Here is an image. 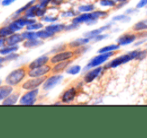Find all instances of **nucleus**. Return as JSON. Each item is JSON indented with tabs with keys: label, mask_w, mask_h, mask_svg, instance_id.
Returning <instances> with one entry per match:
<instances>
[{
	"label": "nucleus",
	"mask_w": 147,
	"mask_h": 138,
	"mask_svg": "<svg viewBox=\"0 0 147 138\" xmlns=\"http://www.w3.org/2000/svg\"><path fill=\"white\" fill-rule=\"evenodd\" d=\"M90 19H91L90 12H88V13H80V14H78L77 16L72 18L71 22H74V23L81 25V24H84V23L87 24L88 22L90 21Z\"/></svg>",
	"instance_id": "obj_21"
},
{
	"label": "nucleus",
	"mask_w": 147,
	"mask_h": 138,
	"mask_svg": "<svg viewBox=\"0 0 147 138\" xmlns=\"http://www.w3.org/2000/svg\"><path fill=\"white\" fill-rule=\"evenodd\" d=\"M146 39H147V38H142L141 40H138L136 43H134V46H135V47L140 46V45H141V44H143V43L145 42V41H146Z\"/></svg>",
	"instance_id": "obj_53"
},
{
	"label": "nucleus",
	"mask_w": 147,
	"mask_h": 138,
	"mask_svg": "<svg viewBox=\"0 0 147 138\" xmlns=\"http://www.w3.org/2000/svg\"><path fill=\"white\" fill-rule=\"evenodd\" d=\"M4 62H6V61H5V57L2 56V55H0V68H2V64H3Z\"/></svg>",
	"instance_id": "obj_55"
},
{
	"label": "nucleus",
	"mask_w": 147,
	"mask_h": 138,
	"mask_svg": "<svg viewBox=\"0 0 147 138\" xmlns=\"http://www.w3.org/2000/svg\"><path fill=\"white\" fill-rule=\"evenodd\" d=\"M79 13H88V12H92L95 10V5L93 3L89 4H83V5L78 6L77 8Z\"/></svg>",
	"instance_id": "obj_28"
},
{
	"label": "nucleus",
	"mask_w": 147,
	"mask_h": 138,
	"mask_svg": "<svg viewBox=\"0 0 147 138\" xmlns=\"http://www.w3.org/2000/svg\"><path fill=\"white\" fill-rule=\"evenodd\" d=\"M1 3H2V0H0V5H1Z\"/></svg>",
	"instance_id": "obj_57"
},
{
	"label": "nucleus",
	"mask_w": 147,
	"mask_h": 138,
	"mask_svg": "<svg viewBox=\"0 0 147 138\" xmlns=\"http://www.w3.org/2000/svg\"><path fill=\"white\" fill-rule=\"evenodd\" d=\"M46 76H42V77H29V79L26 80L22 84V89L23 90H32L35 88H39L40 86L43 85Z\"/></svg>",
	"instance_id": "obj_7"
},
{
	"label": "nucleus",
	"mask_w": 147,
	"mask_h": 138,
	"mask_svg": "<svg viewBox=\"0 0 147 138\" xmlns=\"http://www.w3.org/2000/svg\"><path fill=\"white\" fill-rule=\"evenodd\" d=\"M120 45L118 43H113V44H109V45H106V46L102 47L98 50L97 53H107V52H115V51L119 50L120 48Z\"/></svg>",
	"instance_id": "obj_25"
},
{
	"label": "nucleus",
	"mask_w": 147,
	"mask_h": 138,
	"mask_svg": "<svg viewBox=\"0 0 147 138\" xmlns=\"http://www.w3.org/2000/svg\"><path fill=\"white\" fill-rule=\"evenodd\" d=\"M131 20L130 16H128L127 14H119V15H116L112 18L113 22H128Z\"/></svg>",
	"instance_id": "obj_36"
},
{
	"label": "nucleus",
	"mask_w": 147,
	"mask_h": 138,
	"mask_svg": "<svg viewBox=\"0 0 147 138\" xmlns=\"http://www.w3.org/2000/svg\"><path fill=\"white\" fill-rule=\"evenodd\" d=\"M104 69L102 66L94 67V68H91L85 71V74L83 76V80L85 83H91L93 82L97 77L100 76V74L102 73V70Z\"/></svg>",
	"instance_id": "obj_11"
},
{
	"label": "nucleus",
	"mask_w": 147,
	"mask_h": 138,
	"mask_svg": "<svg viewBox=\"0 0 147 138\" xmlns=\"http://www.w3.org/2000/svg\"><path fill=\"white\" fill-rule=\"evenodd\" d=\"M147 7V0H139V2L136 5V8L138 9H141V8Z\"/></svg>",
	"instance_id": "obj_47"
},
{
	"label": "nucleus",
	"mask_w": 147,
	"mask_h": 138,
	"mask_svg": "<svg viewBox=\"0 0 147 138\" xmlns=\"http://www.w3.org/2000/svg\"><path fill=\"white\" fill-rule=\"evenodd\" d=\"M22 36H23L24 40H31V39L37 38V33L36 31H33V30H24L21 32Z\"/></svg>",
	"instance_id": "obj_32"
},
{
	"label": "nucleus",
	"mask_w": 147,
	"mask_h": 138,
	"mask_svg": "<svg viewBox=\"0 0 147 138\" xmlns=\"http://www.w3.org/2000/svg\"><path fill=\"white\" fill-rule=\"evenodd\" d=\"M127 3H128V1H125V2H117V4H116V9H120V8L124 7V6H125Z\"/></svg>",
	"instance_id": "obj_51"
},
{
	"label": "nucleus",
	"mask_w": 147,
	"mask_h": 138,
	"mask_svg": "<svg viewBox=\"0 0 147 138\" xmlns=\"http://www.w3.org/2000/svg\"><path fill=\"white\" fill-rule=\"evenodd\" d=\"M79 24H76L74 23V22H71L70 24H68V25L65 26V31H72V30H76L79 28Z\"/></svg>",
	"instance_id": "obj_44"
},
{
	"label": "nucleus",
	"mask_w": 147,
	"mask_h": 138,
	"mask_svg": "<svg viewBox=\"0 0 147 138\" xmlns=\"http://www.w3.org/2000/svg\"><path fill=\"white\" fill-rule=\"evenodd\" d=\"M51 70H52V66L46 64L38 68L29 69L27 72V76L28 77H42V76H46L49 72H51Z\"/></svg>",
	"instance_id": "obj_10"
},
{
	"label": "nucleus",
	"mask_w": 147,
	"mask_h": 138,
	"mask_svg": "<svg viewBox=\"0 0 147 138\" xmlns=\"http://www.w3.org/2000/svg\"><path fill=\"white\" fill-rule=\"evenodd\" d=\"M62 3H63V0H52L51 5L54 6V7H58V6L61 5Z\"/></svg>",
	"instance_id": "obj_49"
},
{
	"label": "nucleus",
	"mask_w": 147,
	"mask_h": 138,
	"mask_svg": "<svg viewBox=\"0 0 147 138\" xmlns=\"http://www.w3.org/2000/svg\"><path fill=\"white\" fill-rule=\"evenodd\" d=\"M77 93H78V89L76 87H74V86H72V87L67 88V89L62 93L61 97H60V100H61L62 103L69 104L75 100L76 96H77Z\"/></svg>",
	"instance_id": "obj_8"
},
{
	"label": "nucleus",
	"mask_w": 147,
	"mask_h": 138,
	"mask_svg": "<svg viewBox=\"0 0 147 138\" xmlns=\"http://www.w3.org/2000/svg\"><path fill=\"white\" fill-rule=\"evenodd\" d=\"M139 51H140V49H136V50H132V51H129V52H128V54L130 55L132 60H137Z\"/></svg>",
	"instance_id": "obj_45"
},
{
	"label": "nucleus",
	"mask_w": 147,
	"mask_h": 138,
	"mask_svg": "<svg viewBox=\"0 0 147 138\" xmlns=\"http://www.w3.org/2000/svg\"><path fill=\"white\" fill-rule=\"evenodd\" d=\"M116 4H117L116 0H100L99 1V5L106 8L116 7Z\"/></svg>",
	"instance_id": "obj_35"
},
{
	"label": "nucleus",
	"mask_w": 147,
	"mask_h": 138,
	"mask_svg": "<svg viewBox=\"0 0 147 138\" xmlns=\"http://www.w3.org/2000/svg\"><path fill=\"white\" fill-rule=\"evenodd\" d=\"M37 3L42 7H49V5H51L52 0H38Z\"/></svg>",
	"instance_id": "obj_46"
},
{
	"label": "nucleus",
	"mask_w": 147,
	"mask_h": 138,
	"mask_svg": "<svg viewBox=\"0 0 147 138\" xmlns=\"http://www.w3.org/2000/svg\"><path fill=\"white\" fill-rule=\"evenodd\" d=\"M65 71L68 75H77V74H79L80 72L82 71V68H81L80 65L75 64V65H71V66H69L67 69L65 70Z\"/></svg>",
	"instance_id": "obj_31"
},
{
	"label": "nucleus",
	"mask_w": 147,
	"mask_h": 138,
	"mask_svg": "<svg viewBox=\"0 0 147 138\" xmlns=\"http://www.w3.org/2000/svg\"><path fill=\"white\" fill-rule=\"evenodd\" d=\"M26 29L27 30H33V31H38V30L42 29L44 28V25H43L42 22H38V21H35L33 23L29 24V25L26 26Z\"/></svg>",
	"instance_id": "obj_33"
},
{
	"label": "nucleus",
	"mask_w": 147,
	"mask_h": 138,
	"mask_svg": "<svg viewBox=\"0 0 147 138\" xmlns=\"http://www.w3.org/2000/svg\"><path fill=\"white\" fill-rule=\"evenodd\" d=\"M6 45V40L5 38H3V37L0 36V49L2 48V47H4Z\"/></svg>",
	"instance_id": "obj_54"
},
{
	"label": "nucleus",
	"mask_w": 147,
	"mask_h": 138,
	"mask_svg": "<svg viewBox=\"0 0 147 138\" xmlns=\"http://www.w3.org/2000/svg\"><path fill=\"white\" fill-rule=\"evenodd\" d=\"M117 2H125V1H128V0H116Z\"/></svg>",
	"instance_id": "obj_56"
},
{
	"label": "nucleus",
	"mask_w": 147,
	"mask_h": 138,
	"mask_svg": "<svg viewBox=\"0 0 147 138\" xmlns=\"http://www.w3.org/2000/svg\"><path fill=\"white\" fill-rule=\"evenodd\" d=\"M132 29L135 32H141L147 30V22L146 20H141V21H138L132 26Z\"/></svg>",
	"instance_id": "obj_27"
},
{
	"label": "nucleus",
	"mask_w": 147,
	"mask_h": 138,
	"mask_svg": "<svg viewBox=\"0 0 147 138\" xmlns=\"http://www.w3.org/2000/svg\"><path fill=\"white\" fill-rule=\"evenodd\" d=\"M37 33V38L42 39V40H45V39H50L52 37H54V34L49 32L48 30H46L45 28H42V29L36 31Z\"/></svg>",
	"instance_id": "obj_26"
},
{
	"label": "nucleus",
	"mask_w": 147,
	"mask_h": 138,
	"mask_svg": "<svg viewBox=\"0 0 147 138\" xmlns=\"http://www.w3.org/2000/svg\"><path fill=\"white\" fill-rule=\"evenodd\" d=\"M8 25H9L10 29L12 30V32H13V33H14V32H20V31H22V29H23V28H22L19 24L16 23L13 19H12V21H10L9 23H8Z\"/></svg>",
	"instance_id": "obj_39"
},
{
	"label": "nucleus",
	"mask_w": 147,
	"mask_h": 138,
	"mask_svg": "<svg viewBox=\"0 0 147 138\" xmlns=\"http://www.w3.org/2000/svg\"><path fill=\"white\" fill-rule=\"evenodd\" d=\"M137 37H138V39L147 38V30H145V31H141V32H137Z\"/></svg>",
	"instance_id": "obj_50"
},
{
	"label": "nucleus",
	"mask_w": 147,
	"mask_h": 138,
	"mask_svg": "<svg viewBox=\"0 0 147 138\" xmlns=\"http://www.w3.org/2000/svg\"><path fill=\"white\" fill-rule=\"evenodd\" d=\"M7 45H19L20 43L24 42V38L20 32H14L11 35L5 38Z\"/></svg>",
	"instance_id": "obj_14"
},
{
	"label": "nucleus",
	"mask_w": 147,
	"mask_h": 138,
	"mask_svg": "<svg viewBox=\"0 0 147 138\" xmlns=\"http://www.w3.org/2000/svg\"><path fill=\"white\" fill-rule=\"evenodd\" d=\"M88 50H89V46L87 44V45H84V46L78 47V48L74 49L73 51H74V53H75V56H79V55H82L85 52H87Z\"/></svg>",
	"instance_id": "obj_41"
},
{
	"label": "nucleus",
	"mask_w": 147,
	"mask_h": 138,
	"mask_svg": "<svg viewBox=\"0 0 147 138\" xmlns=\"http://www.w3.org/2000/svg\"><path fill=\"white\" fill-rule=\"evenodd\" d=\"M132 61L131 57L128 53L126 54H122V55H119V56L115 57V58L111 59L107 64H105V66L103 67L104 69H111V68H116V67L120 66L122 64H126V63L130 62Z\"/></svg>",
	"instance_id": "obj_5"
},
{
	"label": "nucleus",
	"mask_w": 147,
	"mask_h": 138,
	"mask_svg": "<svg viewBox=\"0 0 147 138\" xmlns=\"http://www.w3.org/2000/svg\"><path fill=\"white\" fill-rule=\"evenodd\" d=\"M111 25H112V23H107L106 25L102 26V27H99V28H96V29L90 30V31H88V32H85V33L83 34V36L87 37V38H89L90 40H92L93 37H95L96 35L101 34V33H103L104 31H107V30L110 29Z\"/></svg>",
	"instance_id": "obj_15"
},
{
	"label": "nucleus",
	"mask_w": 147,
	"mask_h": 138,
	"mask_svg": "<svg viewBox=\"0 0 147 138\" xmlns=\"http://www.w3.org/2000/svg\"><path fill=\"white\" fill-rule=\"evenodd\" d=\"M65 26L66 24L64 23H58V22H55V23H51V24H48V25L45 26V29L48 30L49 32L53 34H57V33H60L62 31H65Z\"/></svg>",
	"instance_id": "obj_16"
},
{
	"label": "nucleus",
	"mask_w": 147,
	"mask_h": 138,
	"mask_svg": "<svg viewBox=\"0 0 147 138\" xmlns=\"http://www.w3.org/2000/svg\"><path fill=\"white\" fill-rule=\"evenodd\" d=\"M39 93H40L39 88H35V89H32V90H26L25 93L20 96L19 104L25 105V106L34 105L36 103L37 99H38Z\"/></svg>",
	"instance_id": "obj_3"
},
{
	"label": "nucleus",
	"mask_w": 147,
	"mask_h": 138,
	"mask_svg": "<svg viewBox=\"0 0 147 138\" xmlns=\"http://www.w3.org/2000/svg\"><path fill=\"white\" fill-rule=\"evenodd\" d=\"M138 11V8H136V9H134V8H130V9H127L126 10V12L125 13L127 14H132V13H136V12Z\"/></svg>",
	"instance_id": "obj_52"
},
{
	"label": "nucleus",
	"mask_w": 147,
	"mask_h": 138,
	"mask_svg": "<svg viewBox=\"0 0 147 138\" xmlns=\"http://www.w3.org/2000/svg\"><path fill=\"white\" fill-rule=\"evenodd\" d=\"M50 63V57L48 56L47 54H44V55H41V56L37 57L35 58L33 61L28 64L27 66V69H34V68H38V67H41V66H44L46 64H49Z\"/></svg>",
	"instance_id": "obj_12"
},
{
	"label": "nucleus",
	"mask_w": 147,
	"mask_h": 138,
	"mask_svg": "<svg viewBox=\"0 0 147 138\" xmlns=\"http://www.w3.org/2000/svg\"><path fill=\"white\" fill-rule=\"evenodd\" d=\"M91 15V19L90 21L87 23V25H93L95 24L99 19H102V18H105L108 16V12L104 11V10H96L95 9L94 11L90 12Z\"/></svg>",
	"instance_id": "obj_13"
},
{
	"label": "nucleus",
	"mask_w": 147,
	"mask_h": 138,
	"mask_svg": "<svg viewBox=\"0 0 147 138\" xmlns=\"http://www.w3.org/2000/svg\"><path fill=\"white\" fill-rule=\"evenodd\" d=\"M63 75L60 73H54L53 75H50L46 77L44 83L42 85V89L44 91H50L54 87H56L58 84H60L63 80Z\"/></svg>",
	"instance_id": "obj_4"
},
{
	"label": "nucleus",
	"mask_w": 147,
	"mask_h": 138,
	"mask_svg": "<svg viewBox=\"0 0 147 138\" xmlns=\"http://www.w3.org/2000/svg\"><path fill=\"white\" fill-rule=\"evenodd\" d=\"M19 50V45H7L6 44L4 47H2L0 49V55L2 56H5V55H8L10 53L13 52H17Z\"/></svg>",
	"instance_id": "obj_24"
},
{
	"label": "nucleus",
	"mask_w": 147,
	"mask_h": 138,
	"mask_svg": "<svg viewBox=\"0 0 147 138\" xmlns=\"http://www.w3.org/2000/svg\"><path fill=\"white\" fill-rule=\"evenodd\" d=\"M28 69L24 68V67H19V68H16L12 70L9 74L5 77V83L9 84L11 86H17L25 79V77L27 76Z\"/></svg>",
	"instance_id": "obj_1"
},
{
	"label": "nucleus",
	"mask_w": 147,
	"mask_h": 138,
	"mask_svg": "<svg viewBox=\"0 0 147 138\" xmlns=\"http://www.w3.org/2000/svg\"><path fill=\"white\" fill-rule=\"evenodd\" d=\"M13 32H12V30L10 29L9 25H4V26H1L0 27V36L3 37V38H6V37H8L9 35H11Z\"/></svg>",
	"instance_id": "obj_37"
},
{
	"label": "nucleus",
	"mask_w": 147,
	"mask_h": 138,
	"mask_svg": "<svg viewBox=\"0 0 147 138\" xmlns=\"http://www.w3.org/2000/svg\"><path fill=\"white\" fill-rule=\"evenodd\" d=\"M75 57V53L73 50H66L58 52L56 54H53L52 57H50V63L51 64H55V63L62 62V61H67V60H71Z\"/></svg>",
	"instance_id": "obj_6"
},
{
	"label": "nucleus",
	"mask_w": 147,
	"mask_h": 138,
	"mask_svg": "<svg viewBox=\"0 0 147 138\" xmlns=\"http://www.w3.org/2000/svg\"><path fill=\"white\" fill-rule=\"evenodd\" d=\"M36 10L37 3H35L34 5L30 6L28 9L25 10V12L23 13V16H25L26 18H36Z\"/></svg>",
	"instance_id": "obj_30"
},
{
	"label": "nucleus",
	"mask_w": 147,
	"mask_h": 138,
	"mask_svg": "<svg viewBox=\"0 0 147 138\" xmlns=\"http://www.w3.org/2000/svg\"><path fill=\"white\" fill-rule=\"evenodd\" d=\"M5 61L8 62V61H13V60H16V59L19 58V54L17 52H13V53H10L8 55H5Z\"/></svg>",
	"instance_id": "obj_42"
},
{
	"label": "nucleus",
	"mask_w": 147,
	"mask_h": 138,
	"mask_svg": "<svg viewBox=\"0 0 147 138\" xmlns=\"http://www.w3.org/2000/svg\"><path fill=\"white\" fill-rule=\"evenodd\" d=\"M138 39L137 34H135L134 32H126V33L120 35L117 38L116 43L120 45V46H127V45L132 44L133 42H135Z\"/></svg>",
	"instance_id": "obj_9"
},
{
	"label": "nucleus",
	"mask_w": 147,
	"mask_h": 138,
	"mask_svg": "<svg viewBox=\"0 0 147 138\" xmlns=\"http://www.w3.org/2000/svg\"><path fill=\"white\" fill-rule=\"evenodd\" d=\"M108 37H109V34H104V33H101V34L96 35V36H95V37H93V38H92V40H91V41H93V42H99V41H102V40H104V39L108 38Z\"/></svg>",
	"instance_id": "obj_43"
},
{
	"label": "nucleus",
	"mask_w": 147,
	"mask_h": 138,
	"mask_svg": "<svg viewBox=\"0 0 147 138\" xmlns=\"http://www.w3.org/2000/svg\"><path fill=\"white\" fill-rule=\"evenodd\" d=\"M114 55V52H107V53H97L96 56L92 57L90 60L88 61V63L86 64V66L84 67L83 71H87V70L94 68V67L101 66L102 64L106 63L109 60V58Z\"/></svg>",
	"instance_id": "obj_2"
},
{
	"label": "nucleus",
	"mask_w": 147,
	"mask_h": 138,
	"mask_svg": "<svg viewBox=\"0 0 147 138\" xmlns=\"http://www.w3.org/2000/svg\"><path fill=\"white\" fill-rule=\"evenodd\" d=\"M16 0H2V3H1V5L2 6H9V5H11L12 3H14Z\"/></svg>",
	"instance_id": "obj_48"
},
{
	"label": "nucleus",
	"mask_w": 147,
	"mask_h": 138,
	"mask_svg": "<svg viewBox=\"0 0 147 138\" xmlns=\"http://www.w3.org/2000/svg\"><path fill=\"white\" fill-rule=\"evenodd\" d=\"M79 14V12L75 11L74 9H68V10H64L60 13V17L64 18V19H68V18H73L75 16H77Z\"/></svg>",
	"instance_id": "obj_29"
},
{
	"label": "nucleus",
	"mask_w": 147,
	"mask_h": 138,
	"mask_svg": "<svg viewBox=\"0 0 147 138\" xmlns=\"http://www.w3.org/2000/svg\"><path fill=\"white\" fill-rule=\"evenodd\" d=\"M13 91H14L13 86L6 83L1 84L0 85V102H2L4 99H6Z\"/></svg>",
	"instance_id": "obj_18"
},
{
	"label": "nucleus",
	"mask_w": 147,
	"mask_h": 138,
	"mask_svg": "<svg viewBox=\"0 0 147 138\" xmlns=\"http://www.w3.org/2000/svg\"><path fill=\"white\" fill-rule=\"evenodd\" d=\"M146 22H147V19H146Z\"/></svg>",
	"instance_id": "obj_60"
},
{
	"label": "nucleus",
	"mask_w": 147,
	"mask_h": 138,
	"mask_svg": "<svg viewBox=\"0 0 147 138\" xmlns=\"http://www.w3.org/2000/svg\"><path fill=\"white\" fill-rule=\"evenodd\" d=\"M0 85H1V79H0Z\"/></svg>",
	"instance_id": "obj_58"
},
{
	"label": "nucleus",
	"mask_w": 147,
	"mask_h": 138,
	"mask_svg": "<svg viewBox=\"0 0 147 138\" xmlns=\"http://www.w3.org/2000/svg\"><path fill=\"white\" fill-rule=\"evenodd\" d=\"M67 46L68 45L66 44H59V45H56V46H54L52 48V50L50 51L51 54H56V53L58 52H61V51H64L67 49Z\"/></svg>",
	"instance_id": "obj_40"
},
{
	"label": "nucleus",
	"mask_w": 147,
	"mask_h": 138,
	"mask_svg": "<svg viewBox=\"0 0 147 138\" xmlns=\"http://www.w3.org/2000/svg\"><path fill=\"white\" fill-rule=\"evenodd\" d=\"M37 1H38V0H30V1L27 2V3H26L25 5H23L22 7H20L18 10H16V11L13 13V15H12V19H15V18L22 16V15H23L24 12H25V10L28 9V8H29L30 6L34 5L35 3H37Z\"/></svg>",
	"instance_id": "obj_22"
},
{
	"label": "nucleus",
	"mask_w": 147,
	"mask_h": 138,
	"mask_svg": "<svg viewBox=\"0 0 147 138\" xmlns=\"http://www.w3.org/2000/svg\"><path fill=\"white\" fill-rule=\"evenodd\" d=\"M41 19V22H44V23H47V24H51V23H55V22L58 21V16H52V15H45L43 17L40 18Z\"/></svg>",
	"instance_id": "obj_34"
},
{
	"label": "nucleus",
	"mask_w": 147,
	"mask_h": 138,
	"mask_svg": "<svg viewBox=\"0 0 147 138\" xmlns=\"http://www.w3.org/2000/svg\"><path fill=\"white\" fill-rule=\"evenodd\" d=\"M146 50H147V47H146Z\"/></svg>",
	"instance_id": "obj_59"
},
{
	"label": "nucleus",
	"mask_w": 147,
	"mask_h": 138,
	"mask_svg": "<svg viewBox=\"0 0 147 138\" xmlns=\"http://www.w3.org/2000/svg\"><path fill=\"white\" fill-rule=\"evenodd\" d=\"M47 11H48V7H42L37 3V10H36V17L41 18L43 16L46 15Z\"/></svg>",
	"instance_id": "obj_38"
},
{
	"label": "nucleus",
	"mask_w": 147,
	"mask_h": 138,
	"mask_svg": "<svg viewBox=\"0 0 147 138\" xmlns=\"http://www.w3.org/2000/svg\"><path fill=\"white\" fill-rule=\"evenodd\" d=\"M43 45V40L39 38H35V39H31V40H24L23 42V47L27 49H32V48H36L38 46Z\"/></svg>",
	"instance_id": "obj_23"
},
{
	"label": "nucleus",
	"mask_w": 147,
	"mask_h": 138,
	"mask_svg": "<svg viewBox=\"0 0 147 138\" xmlns=\"http://www.w3.org/2000/svg\"><path fill=\"white\" fill-rule=\"evenodd\" d=\"M20 93L19 92H12L9 96H8L6 99H4L1 102L2 105H15L17 103H19V99H20Z\"/></svg>",
	"instance_id": "obj_20"
},
{
	"label": "nucleus",
	"mask_w": 147,
	"mask_h": 138,
	"mask_svg": "<svg viewBox=\"0 0 147 138\" xmlns=\"http://www.w3.org/2000/svg\"><path fill=\"white\" fill-rule=\"evenodd\" d=\"M71 62H72V59H71V60L62 61V62L55 63V64H53L51 72H53V73H61V72L65 71V70L70 66Z\"/></svg>",
	"instance_id": "obj_19"
},
{
	"label": "nucleus",
	"mask_w": 147,
	"mask_h": 138,
	"mask_svg": "<svg viewBox=\"0 0 147 138\" xmlns=\"http://www.w3.org/2000/svg\"><path fill=\"white\" fill-rule=\"evenodd\" d=\"M89 42H91L90 39L83 36V37H80V38H77V39H75V40L71 41V42L68 44V47L71 49H76V48H78V47H81V46H84V45L89 44Z\"/></svg>",
	"instance_id": "obj_17"
}]
</instances>
